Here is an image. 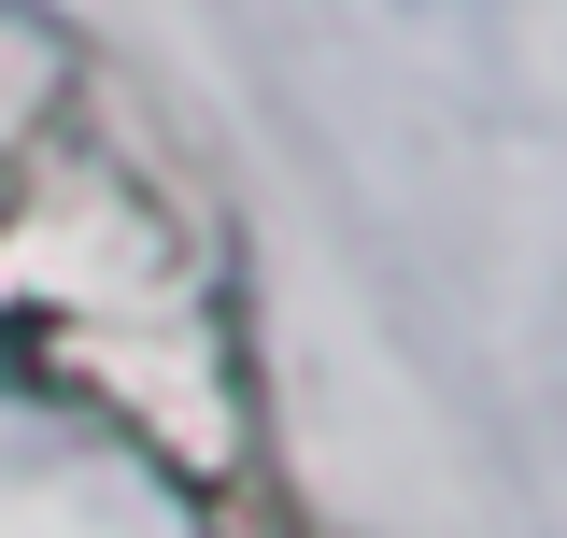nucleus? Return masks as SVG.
<instances>
[{
	"label": "nucleus",
	"instance_id": "f257e3e1",
	"mask_svg": "<svg viewBox=\"0 0 567 538\" xmlns=\"http://www.w3.org/2000/svg\"><path fill=\"white\" fill-rule=\"evenodd\" d=\"M0 383L128 439L199 538H298L241 213L58 0H0Z\"/></svg>",
	"mask_w": 567,
	"mask_h": 538
}]
</instances>
